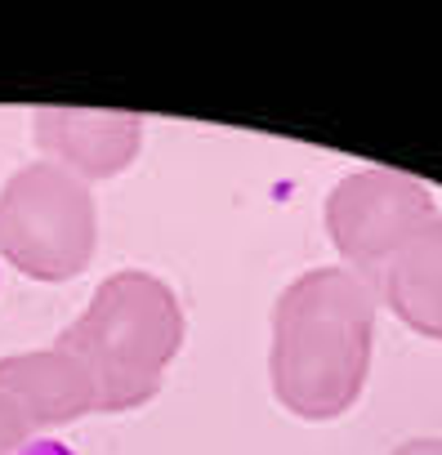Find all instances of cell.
<instances>
[{"mask_svg":"<svg viewBox=\"0 0 442 455\" xmlns=\"http://www.w3.org/2000/svg\"><path fill=\"white\" fill-rule=\"evenodd\" d=\"M54 344L90 371L99 411H139L161 393L165 366L183 348V308L161 277L125 268L90 295Z\"/></svg>","mask_w":442,"mask_h":455,"instance_id":"6da1fadb","label":"cell"},{"mask_svg":"<svg viewBox=\"0 0 442 455\" xmlns=\"http://www.w3.org/2000/svg\"><path fill=\"white\" fill-rule=\"evenodd\" d=\"M366 299L344 273H309L273 308L269 375L286 411L326 419L344 411L366 362Z\"/></svg>","mask_w":442,"mask_h":455,"instance_id":"7a4b0ae2","label":"cell"},{"mask_svg":"<svg viewBox=\"0 0 442 455\" xmlns=\"http://www.w3.org/2000/svg\"><path fill=\"white\" fill-rule=\"evenodd\" d=\"M99 246L90 183L54 161H32L0 188V259L32 282H72Z\"/></svg>","mask_w":442,"mask_h":455,"instance_id":"3957f363","label":"cell"},{"mask_svg":"<svg viewBox=\"0 0 442 455\" xmlns=\"http://www.w3.org/2000/svg\"><path fill=\"white\" fill-rule=\"evenodd\" d=\"M32 139L45 161L63 165L81 183L121 174L143 143V121L134 112H90V108H36Z\"/></svg>","mask_w":442,"mask_h":455,"instance_id":"277c9868","label":"cell"},{"mask_svg":"<svg viewBox=\"0 0 442 455\" xmlns=\"http://www.w3.org/2000/svg\"><path fill=\"white\" fill-rule=\"evenodd\" d=\"M0 393L28 415L32 433L63 428V424L99 411V393H94L90 371L76 357H68L59 344L0 357Z\"/></svg>","mask_w":442,"mask_h":455,"instance_id":"5b68a950","label":"cell"},{"mask_svg":"<svg viewBox=\"0 0 442 455\" xmlns=\"http://www.w3.org/2000/svg\"><path fill=\"white\" fill-rule=\"evenodd\" d=\"M393 188L380 174L366 179H349L335 201H331V228H335V242L353 255H371L384 237V223L393 219Z\"/></svg>","mask_w":442,"mask_h":455,"instance_id":"8992f818","label":"cell"},{"mask_svg":"<svg viewBox=\"0 0 442 455\" xmlns=\"http://www.w3.org/2000/svg\"><path fill=\"white\" fill-rule=\"evenodd\" d=\"M28 437H36L32 424H28V415H23L5 393H0V455H14Z\"/></svg>","mask_w":442,"mask_h":455,"instance_id":"52a82bcc","label":"cell"},{"mask_svg":"<svg viewBox=\"0 0 442 455\" xmlns=\"http://www.w3.org/2000/svg\"><path fill=\"white\" fill-rule=\"evenodd\" d=\"M14 455H76L68 442H59V437H28Z\"/></svg>","mask_w":442,"mask_h":455,"instance_id":"ba28073f","label":"cell"}]
</instances>
